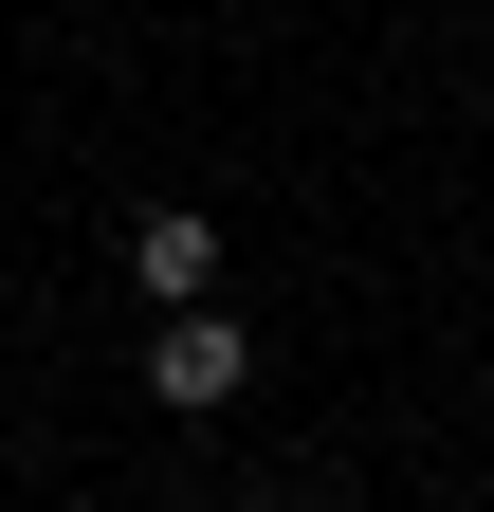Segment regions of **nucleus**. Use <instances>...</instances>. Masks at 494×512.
I'll return each instance as SVG.
<instances>
[{"instance_id": "nucleus-2", "label": "nucleus", "mask_w": 494, "mask_h": 512, "mask_svg": "<svg viewBox=\"0 0 494 512\" xmlns=\"http://www.w3.org/2000/svg\"><path fill=\"white\" fill-rule=\"evenodd\" d=\"M129 293H147V311H202V293H220V220H202V202H147V220H129Z\"/></svg>"}, {"instance_id": "nucleus-1", "label": "nucleus", "mask_w": 494, "mask_h": 512, "mask_svg": "<svg viewBox=\"0 0 494 512\" xmlns=\"http://www.w3.org/2000/svg\"><path fill=\"white\" fill-rule=\"evenodd\" d=\"M238 384H257V330H238L220 293H202V311H147V403H165V421H220Z\"/></svg>"}]
</instances>
